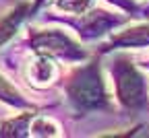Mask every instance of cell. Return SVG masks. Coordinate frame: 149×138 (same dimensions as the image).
<instances>
[{
    "label": "cell",
    "mask_w": 149,
    "mask_h": 138,
    "mask_svg": "<svg viewBox=\"0 0 149 138\" xmlns=\"http://www.w3.org/2000/svg\"><path fill=\"white\" fill-rule=\"evenodd\" d=\"M64 95L70 107L79 113L87 111H104L112 107L110 93L102 74L97 60H91L83 66H77L64 83Z\"/></svg>",
    "instance_id": "6da1fadb"
},
{
    "label": "cell",
    "mask_w": 149,
    "mask_h": 138,
    "mask_svg": "<svg viewBox=\"0 0 149 138\" xmlns=\"http://www.w3.org/2000/svg\"><path fill=\"white\" fill-rule=\"evenodd\" d=\"M108 66L114 81V95L118 105L126 111L149 109V85L137 64L126 54H116Z\"/></svg>",
    "instance_id": "7a4b0ae2"
},
{
    "label": "cell",
    "mask_w": 149,
    "mask_h": 138,
    "mask_svg": "<svg viewBox=\"0 0 149 138\" xmlns=\"http://www.w3.org/2000/svg\"><path fill=\"white\" fill-rule=\"evenodd\" d=\"M29 46L35 54H48L52 58H62V60H85L87 58V52L81 48V43H77L68 33L56 27L29 29Z\"/></svg>",
    "instance_id": "3957f363"
},
{
    "label": "cell",
    "mask_w": 149,
    "mask_h": 138,
    "mask_svg": "<svg viewBox=\"0 0 149 138\" xmlns=\"http://www.w3.org/2000/svg\"><path fill=\"white\" fill-rule=\"evenodd\" d=\"M126 21H128V17L110 12L104 8H91L83 14H74L72 19H68V25H72L77 29V33L85 41H93V39H100V37L108 35L112 29L124 25Z\"/></svg>",
    "instance_id": "277c9868"
},
{
    "label": "cell",
    "mask_w": 149,
    "mask_h": 138,
    "mask_svg": "<svg viewBox=\"0 0 149 138\" xmlns=\"http://www.w3.org/2000/svg\"><path fill=\"white\" fill-rule=\"evenodd\" d=\"M147 46H149V23H137L112 35L110 41L100 48V52L106 54V52L124 50V48H147Z\"/></svg>",
    "instance_id": "5b68a950"
},
{
    "label": "cell",
    "mask_w": 149,
    "mask_h": 138,
    "mask_svg": "<svg viewBox=\"0 0 149 138\" xmlns=\"http://www.w3.org/2000/svg\"><path fill=\"white\" fill-rule=\"evenodd\" d=\"M58 78V66L54 58L48 54H37L33 62H29V83L37 89H46L56 83Z\"/></svg>",
    "instance_id": "8992f818"
},
{
    "label": "cell",
    "mask_w": 149,
    "mask_h": 138,
    "mask_svg": "<svg viewBox=\"0 0 149 138\" xmlns=\"http://www.w3.org/2000/svg\"><path fill=\"white\" fill-rule=\"evenodd\" d=\"M31 10H33V6H29L27 2H19L6 14L0 17V48L17 35V31L21 27V23L25 21L27 12H31Z\"/></svg>",
    "instance_id": "52a82bcc"
},
{
    "label": "cell",
    "mask_w": 149,
    "mask_h": 138,
    "mask_svg": "<svg viewBox=\"0 0 149 138\" xmlns=\"http://www.w3.org/2000/svg\"><path fill=\"white\" fill-rule=\"evenodd\" d=\"M35 113L31 109H25L23 113H19L15 117H8V120L0 122V136H29L31 134V122H33Z\"/></svg>",
    "instance_id": "ba28073f"
},
{
    "label": "cell",
    "mask_w": 149,
    "mask_h": 138,
    "mask_svg": "<svg viewBox=\"0 0 149 138\" xmlns=\"http://www.w3.org/2000/svg\"><path fill=\"white\" fill-rule=\"evenodd\" d=\"M0 101L10 105V107H19V109H31V103L23 97V93L19 91L15 85H10L6 81V76L0 74Z\"/></svg>",
    "instance_id": "9c48e42d"
},
{
    "label": "cell",
    "mask_w": 149,
    "mask_h": 138,
    "mask_svg": "<svg viewBox=\"0 0 149 138\" xmlns=\"http://www.w3.org/2000/svg\"><path fill=\"white\" fill-rule=\"evenodd\" d=\"M52 4L60 12H66V14L74 17V14H83V12L91 10L93 4H95V0H54Z\"/></svg>",
    "instance_id": "30bf717a"
},
{
    "label": "cell",
    "mask_w": 149,
    "mask_h": 138,
    "mask_svg": "<svg viewBox=\"0 0 149 138\" xmlns=\"http://www.w3.org/2000/svg\"><path fill=\"white\" fill-rule=\"evenodd\" d=\"M60 126L46 115H37L31 122V136H60Z\"/></svg>",
    "instance_id": "8fae6325"
},
{
    "label": "cell",
    "mask_w": 149,
    "mask_h": 138,
    "mask_svg": "<svg viewBox=\"0 0 149 138\" xmlns=\"http://www.w3.org/2000/svg\"><path fill=\"white\" fill-rule=\"evenodd\" d=\"M108 2L124 8L126 12H137V2H135V0H108Z\"/></svg>",
    "instance_id": "7c38bea8"
},
{
    "label": "cell",
    "mask_w": 149,
    "mask_h": 138,
    "mask_svg": "<svg viewBox=\"0 0 149 138\" xmlns=\"http://www.w3.org/2000/svg\"><path fill=\"white\" fill-rule=\"evenodd\" d=\"M44 2H46V0H33V10H37V8H40Z\"/></svg>",
    "instance_id": "4fadbf2b"
},
{
    "label": "cell",
    "mask_w": 149,
    "mask_h": 138,
    "mask_svg": "<svg viewBox=\"0 0 149 138\" xmlns=\"http://www.w3.org/2000/svg\"><path fill=\"white\" fill-rule=\"evenodd\" d=\"M143 66H145V68H149V58H147V60L143 62Z\"/></svg>",
    "instance_id": "5bb4252c"
}]
</instances>
